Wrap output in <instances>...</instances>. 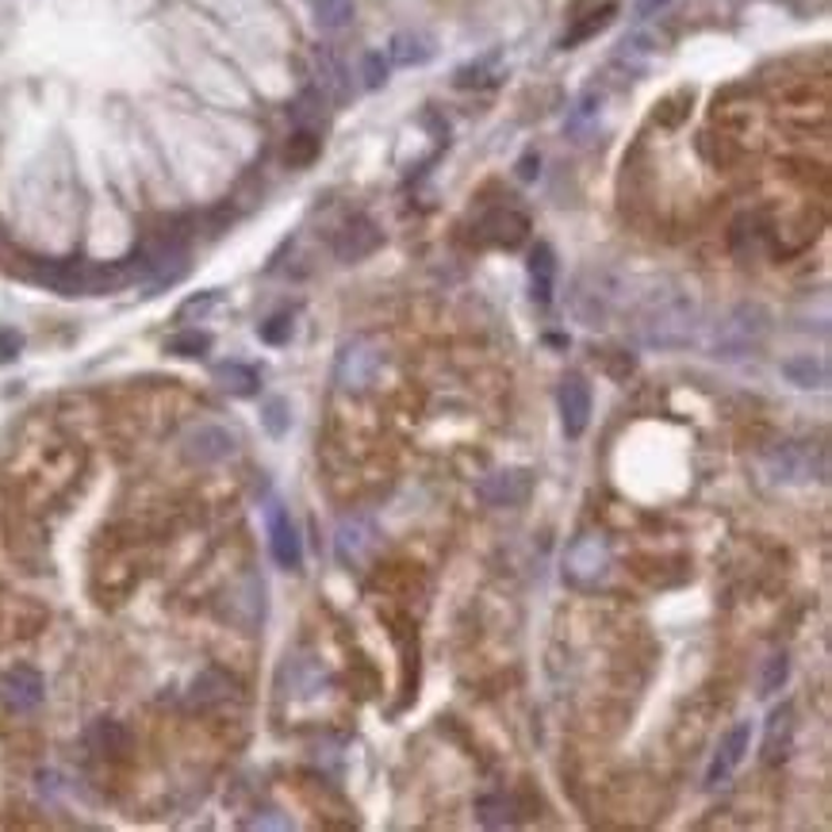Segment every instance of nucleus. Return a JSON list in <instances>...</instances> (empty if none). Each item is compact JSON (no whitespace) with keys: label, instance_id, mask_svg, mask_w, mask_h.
Masks as SVG:
<instances>
[{"label":"nucleus","instance_id":"nucleus-3","mask_svg":"<svg viewBox=\"0 0 832 832\" xmlns=\"http://www.w3.org/2000/svg\"><path fill=\"white\" fill-rule=\"evenodd\" d=\"M380 364H384V353H380V346L364 342V338H357V342H349L342 353H338V364H335V380L342 392H364V388L377 380Z\"/></svg>","mask_w":832,"mask_h":832},{"label":"nucleus","instance_id":"nucleus-24","mask_svg":"<svg viewBox=\"0 0 832 832\" xmlns=\"http://www.w3.org/2000/svg\"><path fill=\"white\" fill-rule=\"evenodd\" d=\"M319 150H322L319 135H315L311 127H299L285 146V162L292 165V170H304V165H311L315 157H319Z\"/></svg>","mask_w":832,"mask_h":832},{"label":"nucleus","instance_id":"nucleus-8","mask_svg":"<svg viewBox=\"0 0 832 832\" xmlns=\"http://www.w3.org/2000/svg\"><path fill=\"white\" fill-rule=\"evenodd\" d=\"M748 744H752V721H737L733 729H729L726 737H721V744H718V756H713V763H710V771H706V787H721V783H729V775L744 763V752H748Z\"/></svg>","mask_w":832,"mask_h":832},{"label":"nucleus","instance_id":"nucleus-16","mask_svg":"<svg viewBox=\"0 0 832 832\" xmlns=\"http://www.w3.org/2000/svg\"><path fill=\"white\" fill-rule=\"evenodd\" d=\"M430 58H434V39L430 35H422V31H399V35H392V47H388V62L392 65L411 70V65H427Z\"/></svg>","mask_w":832,"mask_h":832},{"label":"nucleus","instance_id":"nucleus-25","mask_svg":"<svg viewBox=\"0 0 832 832\" xmlns=\"http://www.w3.org/2000/svg\"><path fill=\"white\" fill-rule=\"evenodd\" d=\"M598 112H603V96H595V93H584L576 100V107H572V115H568V135L572 138H584L590 127L598 123Z\"/></svg>","mask_w":832,"mask_h":832},{"label":"nucleus","instance_id":"nucleus-29","mask_svg":"<svg viewBox=\"0 0 832 832\" xmlns=\"http://www.w3.org/2000/svg\"><path fill=\"white\" fill-rule=\"evenodd\" d=\"M476 813H480V821H484L487 829H499V825H511V802H506L503 794H487V798H480L476 802Z\"/></svg>","mask_w":832,"mask_h":832},{"label":"nucleus","instance_id":"nucleus-18","mask_svg":"<svg viewBox=\"0 0 832 832\" xmlns=\"http://www.w3.org/2000/svg\"><path fill=\"white\" fill-rule=\"evenodd\" d=\"M783 377L794 388L813 392V388L829 384V364L821 361V357H813V353H798V357H787V361H783Z\"/></svg>","mask_w":832,"mask_h":832},{"label":"nucleus","instance_id":"nucleus-35","mask_svg":"<svg viewBox=\"0 0 832 832\" xmlns=\"http://www.w3.org/2000/svg\"><path fill=\"white\" fill-rule=\"evenodd\" d=\"M23 349V335L16 327H0V364H12Z\"/></svg>","mask_w":832,"mask_h":832},{"label":"nucleus","instance_id":"nucleus-33","mask_svg":"<svg viewBox=\"0 0 832 832\" xmlns=\"http://www.w3.org/2000/svg\"><path fill=\"white\" fill-rule=\"evenodd\" d=\"M288 338H292V315H273L269 322H261V342L269 346H285Z\"/></svg>","mask_w":832,"mask_h":832},{"label":"nucleus","instance_id":"nucleus-10","mask_svg":"<svg viewBox=\"0 0 832 832\" xmlns=\"http://www.w3.org/2000/svg\"><path fill=\"white\" fill-rule=\"evenodd\" d=\"M235 449H238L235 434L223 427H212V422L188 430V438H185V456L193 464H219V461H227V456H235Z\"/></svg>","mask_w":832,"mask_h":832},{"label":"nucleus","instance_id":"nucleus-9","mask_svg":"<svg viewBox=\"0 0 832 832\" xmlns=\"http://www.w3.org/2000/svg\"><path fill=\"white\" fill-rule=\"evenodd\" d=\"M561 422H564V434L568 438H584L587 422H590V388L587 380L579 377V372H568V377L561 380Z\"/></svg>","mask_w":832,"mask_h":832},{"label":"nucleus","instance_id":"nucleus-30","mask_svg":"<svg viewBox=\"0 0 832 832\" xmlns=\"http://www.w3.org/2000/svg\"><path fill=\"white\" fill-rule=\"evenodd\" d=\"M687 112H690V93H671L656 107V123H660V127H679V123L687 120Z\"/></svg>","mask_w":832,"mask_h":832},{"label":"nucleus","instance_id":"nucleus-36","mask_svg":"<svg viewBox=\"0 0 832 832\" xmlns=\"http://www.w3.org/2000/svg\"><path fill=\"white\" fill-rule=\"evenodd\" d=\"M537 173H541V157L534 154V150H530V154L518 162V177H522V181H534Z\"/></svg>","mask_w":832,"mask_h":832},{"label":"nucleus","instance_id":"nucleus-7","mask_svg":"<svg viewBox=\"0 0 832 832\" xmlns=\"http://www.w3.org/2000/svg\"><path fill=\"white\" fill-rule=\"evenodd\" d=\"M476 238L495 249H518L530 238V219L522 212H514V207H495V212H487L480 219Z\"/></svg>","mask_w":832,"mask_h":832},{"label":"nucleus","instance_id":"nucleus-20","mask_svg":"<svg viewBox=\"0 0 832 832\" xmlns=\"http://www.w3.org/2000/svg\"><path fill=\"white\" fill-rule=\"evenodd\" d=\"M790 702H783V706H775L771 710V718H768V737H763V763H779L787 756V748H790Z\"/></svg>","mask_w":832,"mask_h":832},{"label":"nucleus","instance_id":"nucleus-23","mask_svg":"<svg viewBox=\"0 0 832 832\" xmlns=\"http://www.w3.org/2000/svg\"><path fill=\"white\" fill-rule=\"evenodd\" d=\"M89 740H93V748L104 756H123L131 748V737L120 721H96V726L89 729Z\"/></svg>","mask_w":832,"mask_h":832},{"label":"nucleus","instance_id":"nucleus-5","mask_svg":"<svg viewBox=\"0 0 832 832\" xmlns=\"http://www.w3.org/2000/svg\"><path fill=\"white\" fill-rule=\"evenodd\" d=\"M610 568V545H606L598 534H587L568 545V556H564V572L576 584H595V579L606 576Z\"/></svg>","mask_w":832,"mask_h":832},{"label":"nucleus","instance_id":"nucleus-1","mask_svg":"<svg viewBox=\"0 0 832 832\" xmlns=\"http://www.w3.org/2000/svg\"><path fill=\"white\" fill-rule=\"evenodd\" d=\"M698 307L684 292H656L640 307V342L653 349H684L695 338Z\"/></svg>","mask_w":832,"mask_h":832},{"label":"nucleus","instance_id":"nucleus-14","mask_svg":"<svg viewBox=\"0 0 832 832\" xmlns=\"http://www.w3.org/2000/svg\"><path fill=\"white\" fill-rule=\"evenodd\" d=\"M0 695L12 710H35L43 702V676L35 668H12L0 679Z\"/></svg>","mask_w":832,"mask_h":832},{"label":"nucleus","instance_id":"nucleus-17","mask_svg":"<svg viewBox=\"0 0 832 832\" xmlns=\"http://www.w3.org/2000/svg\"><path fill=\"white\" fill-rule=\"evenodd\" d=\"M526 476L522 472H495V476H487L484 484H480V495L487 499L491 506H518L522 499H526Z\"/></svg>","mask_w":832,"mask_h":832},{"label":"nucleus","instance_id":"nucleus-27","mask_svg":"<svg viewBox=\"0 0 832 832\" xmlns=\"http://www.w3.org/2000/svg\"><path fill=\"white\" fill-rule=\"evenodd\" d=\"M495 62H499V54H487V58H480V62L461 65V70H456V78H453V85L456 89L487 85V81H495Z\"/></svg>","mask_w":832,"mask_h":832},{"label":"nucleus","instance_id":"nucleus-13","mask_svg":"<svg viewBox=\"0 0 832 832\" xmlns=\"http://www.w3.org/2000/svg\"><path fill=\"white\" fill-rule=\"evenodd\" d=\"M315 89L322 93V100H335V104L349 100V65L338 58L335 47L315 50Z\"/></svg>","mask_w":832,"mask_h":832},{"label":"nucleus","instance_id":"nucleus-11","mask_svg":"<svg viewBox=\"0 0 832 832\" xmlns=\"http://www.w3.org/2000/svg\"><path fill=\"white\" fill-rule=\"evenodd\" d=\"M269 548H273V561H277L280 568L296 572L299 564H304V545H299L292 518H288V511L280 503L269 506Z\"/></svg>","mask_w":832,"mask_h":832},{"label":"nucleus","instance_id":"nucleus-12","mask_svg":"<svg viewBox=\"0 0 832 832\" xmlns=\"http://www.w3.org/2000/svg\"><path fill=\"white\" fill-rule=\"evenodd\" d=\"M377 548V526L369 518H346L335 534V553L346 568H357V564L369 561V553Z\"/></svg>","mask_w":832,"mask_h":832},{"label":"nucleus","instance_id":"nucleus-26","mask_svg":"<svg viewBox=\"0 0 832 832\" xmlns=\"http://www.w3.org/2000/svg\"><path fill=\"white\" fill-rule=\"evenodd\" d=\"M207 349H212V335H204V330H181L165 342V353L173 357H204Z\"/></svg>","mask_w":832,"mask_h":832},{"label":"nucleus","instance_id":"nucleus-28","mask_svg":"<svg viewBox=\"0 0 832 832\" xmlns=\"http://www.w3.org/2000/svg\"><path fill=\"white\" fill-rule=\"evenodd\" d=\"M227 690H230L227 676H219V671H204V676L193 684V695H188V698H193L196 706H207V702H219V698H227Z\"/></svg>","mask_w":832,"mask_h":832},{"label":"nucleus","instance_id":"nucleus-22","mask_svg":"<svg viewBox=\"0 0 832 832\" xmlns=\"http://www.w3.org/2000/svg\"><path fill=\"white\" fill-rule=\"evenodd\" d=\"M315 23L327 31H342L353 23V0H307Z\"/></svg>","mask_w":832,"mask_h":832},{"label":"nucleus","instance_id":"nucleus-37","mask_svg":"<svg viewBox=\"0 0 832 832\" xmlns=\"http://www.w3.org/2000/svg\"><path fill=\"white\" fill-rule=\"evenodd\" d=\"M664 4H668V0H637V8H634V12H637V20H648V16H653V12H660Z\"/></svg>","mask_w":832,"mask_h":832},{"label":"nucleus","instance_id":"nucleus-32","mask_svg":"<svg viewBox=\"0 0 832 832\" xmlns=\"http://www.w3.org/2000/svg\"><path fill=\"white\" fill-rule=\"evenodd\" d=\"M787 679H790V660H787V653H775L768 660V668H763L760 695H775V690H783Z\"/></svg>","mask_w":832,"mask_h":832},{"label":"nucleus","instance_id":"nucleus-6","mask_svg":"<svg viewBox=\"0 0 832 832\" xmlns=\"http://www.w3.org/2000/svg\"><path fill=\"white\" fill-rule=\"evenodd\" d=\"M384 243V235H380V227L369 219V215H349L342 223V230L335 235V257L346 265L353 261H364V257H372Z\"/></svg>","mask_w":832,"mask_h":832},{"label":"nucleus","instance_id":"nucleus-2","mask_svg":"<svg viewBox=\"0 0 832 832\" xmlns=\"http://www.w3.org/2000/svg\"><path fill=\"white\" fill-rule=\"evenodd\" d=\"M768 335V311L756 304H740L729 311V319L718 327V338H713V349L721 357H740L748 353L760 338Z\"/></svg>","mask_w":832,"mask_h":832},{"label":"nucleus","instance_id":"nucleus-4","mask_svg":"<svg viewBox=\"0 0 832 832\" xmlns=\"http://www.w3.org/2000/svg\"><path fill=\"white\" fill-rule=\"evenodd\" d=\"M768 472L783 484H810L813 476L825 472V456H813V449L790 441V445H779L768 453Z\"/></svg>","mask_w":832,"mask_h":832},{"label":"nucleus","instance_id":"nucleus-19","mask_svg":"<svg viewBox=\"0 0 832 832\" xmlns=\"http://www.w3.org/2000/svg\"><path fill=\"white\" fill-rule=\"evenodd\" d=\"M215 384H219L223 392L243 396V399L261 392V377H257V369H249V364H243V361H223V364H215Z\"/></svg>","mask_w":832,"mask_h":832},{"label":"nucleus","instance_id":"nucleus-21","mask_svg":"<svg viewBox=\"0 0 832 832\" xmlns=\"http://www.w3.org/2000/svg\"><path fill=\"white\" fill-rule=\"evenodd\" d=\"M614 16H618V0H606L603 8H590V12L584 16V20H576L572 23V31L564 35V43L561 47H579V43H587V39H595L598 31H606L614 23Z\"/></svg>","mask_w":832,"mask_h":832},{"label":"nucleus","instance_id":"nucleus-15","mask_svg":"<svg viewBox=\"0 0 832 832\" xmlns=\"http://www.w3.org/2000/svg\"><path fill=\"white\" fill-rule=\"evenodd\" d=\"M530 288H534V299L541 307L553 304V288H556V254L553 246L537 243L530 249Z\"/></svg>","mask_w":832,"mask_h":832},{"label":"nucleus","instance_id":"nucleus-31","mask_svg":"<svg viewBox=\"0 0 832 832\" xmlns=\"http://www.w3.org/2000/svg\"><path fill=\"white\" fill-rule=\"evenodd\" d=\"M261 422H265V430H269L273 438H285L288 427H292V414H288L285 399H269V403L261 407Z\"/></svg>","mask_w":832,"mask_h":832},{"label":"nucleus","instance_id":"nucleus-34","mask_svg":"<svg viewBox=\"0 0 832 832\" xmlns=\"http://www.w3.org/2000/svg\"><path fill=\"white\" fill-rule=\"evenodd\" d=\"M361 73H364V89H380V85H384V81H388L384 54H377V50H369V54H364Z\"/></svg>","mask_w":832,"mask_h":832}]
</instances>
